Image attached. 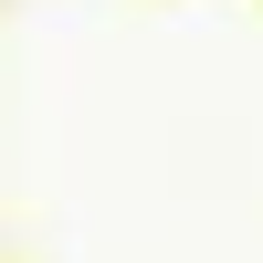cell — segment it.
<instances>
[]
</instances>
